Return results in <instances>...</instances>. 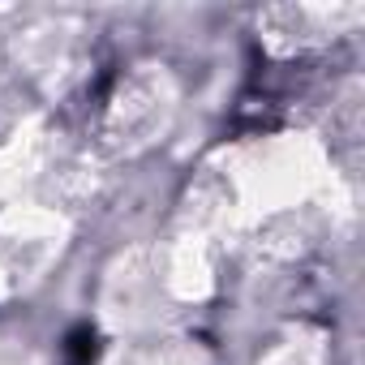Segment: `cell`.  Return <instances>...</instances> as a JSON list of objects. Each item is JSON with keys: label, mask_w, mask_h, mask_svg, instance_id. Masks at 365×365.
<instances>
[{"label": "cell", "mask_w": 365, "mask_h": 365, "mask_svg": "<svg viewBox=\"0 0 365 365\" xmlns=\"http://www.w3.org/2000/svg\"><path fill=\"white\" fill-rule=\"evenodd\" d=\"M65 356H69V365H91L95 361V331L91 327H78L69 335V344H65Z\"/></svg>", "instance_id": "6da1fadb"}]
</instances>
